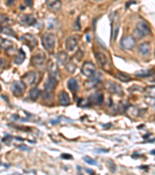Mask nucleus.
<instances>
[{"mask_svg": "<svg viewBox=\"0 0 155 175\" xmlns=\"http://www.w3.org/2000/svg\"><path fill=\"white\" fill-rule=\"evenodd\" d=\"M3 63V59H2V58H0V67L2 66Z\"/></svg>", "mask_w": 155, "mask_h": 175, "instance_id": "obj_41", "label": "nucleus"}, {"mask_svg": "<svg viewBox=\"0 0 155 175\" xmlns=\"http://www.w3.org/2000/svg\"><path fill=\"white\" fill-rule=\"evenodd\" d=\"M95 56H96V59L98 62L99 66L103 67V66L106 65V63H107V58H106L104 53L98 52L95 54Z\"/></svg>", "mask_w": 155, "mask_h": 175, "instance_id": "obj_17", "label": "nucleus"}, {"mask_svg": "<svg viewBox=\"0 0 155 175\" xmlns=\"http://www.w3.org/2000/svg\"><path fill=\"white\" fill-rule=\"evenodd\" d=\"M58 102L61 105L67 106L70 103V97L65 91H61L58 95Z\"/></svg>", "mask_w": 155, "mask_h": 175, "instance_id": "obj_16", "label": "nucleus"}, {"mask_svg": "<svg viewBox=\"0 0 155 175\" xmlns=\"http://www.w3.org/2000/svg\"><path fill=\"white\" fill-rule=\"evenodd\" d=\"M82 72L86 77H92L96 72V66L91 62H86L82 65Z\"/></svg>", "mask_w": 155, "mask_h": 175, "instance_id": "obj_5", "label": "nucleus"}, {"mask_svg": "<svg viewBox=\"0 0 155 175\" xmlns=\"http://www.w3.org/2000/svg\"><path fill=\"white\" fill-rule=\"evenodd\" d=\"M136 44L135 38L132 36H126L122 38V40H120V46L122 47V48H123L124 50H131L134 48Z\"/></svg>", "mask_w": 155, "mask_h": 175, "instance_id": "obj_4", "label": "nucleus"}, {"mask_svg": "<svg viewBox=\"0 0 155 175\" xmlns=\"http://www.w3.org/2000/svg\"><path fill=\"white\" fill-rule=\"evenodd\" d=\"M13 3H14V2H13V1H12V2H10V3H8V4L9 5H11V4H13Z\"/></svg>", "mask_w": 155, "mask_h": 175, "instance_id": "obj_43", "label": "nucleus"}, {"mask_svg": "<svg viewBox=\"0 0 155 175\" xmlns=\"http://www.w3.org/2000/svg\"><path fill=\"white\" fill-rule=\"evenodd\" d=\"M35 80H36V74L34 72H29L23 76V81H24L23 83H26L28 85L33 84L35 82Z\"/></svg>", "mask_w": 155, "mask_h": 175, "instance_id": "obj_22", "label": "nucleus"}, {"mask_svg": "<svg viewBox=\"0 0 155 175\" xmlns=\"http://www.w3.org/2000/svg\"><path fill=\"white\" fill-rule=\"evenodd\" d=\"M106 88L107 89L109 92L111 93L118 95V96H122L123 94V90L122 87L119 83H115L112 80H107L106 83Z\"/></svg>", "mask_w": 155, "mask_h": 175, "instance_id": "obj_3", "label": "nucleus"}, {"mask_svg": "<svg viewBox=\"0 0 155 175\" xmlns=\"http://www.w3.org/2000/svg\"><path fill=\"white\" fill-rule=\"evenodd\" d=\"M109 165L110 169H111V170H112L113 172L116 171V166H115V164H113L111 160H110V163H109Z\"/></svg>", "mask_w": 155, "mask_h": 175, "instance_id": "obj_34", "label": "nucleus"}, {"mask_svg": "<svg viewBox=\"0 0 155 175\" xmlns=\"http://www.w3.org/2000/svg\"><path fill=\"white\" fill-rule=\"evenodd\" d=\"M21 40L26 41V43L28 44V45L32 47L36 46L37 43L36 38L30 34H26L24 35V36H23V37H21Z\"/></svg>", "mask_w": 155, "mask_h": 175, "instance_id": "obj_20", "label": "nucleus"}, {"mask_svg": "<svg viewBox=\"0 0 155 175\" xmlns=\"http://www.w3.org/2000/svg\"><path fill=\"white\" fill-rule=\"evenodd\" d=\"M47 5L49 9H51V11L53 12H57L59 11L61 7V3L60 1H47Z\"/></svg>", "mask_w": 155, "mask_h": 175, "instance_id": "obj_18", "label": "nucleus"}, {"mask_svg": "<svg viewBox=\"0 0 155 175\" xmlns=\"http://www.w3.org/2000/svg\"><path fill=\"white\" fill-rule=\"evenodd\" d=\"M86 37H87V41L88 42H89V41L91 40V37L88 34H87L86 35Z\"/></svg>", "mask_w": 155, "mask_h": 175, "instance_id": "obj_40", "label": "nucleus"}, {"mask_svg": "<svg viewBox=\"0 0 155 175\" xmlns=\"http://www.w3.org/2000/svg\"><path fill=\"white\" fill-rule=\"evenodd\" d=\"M59 121H60V120H57V121L51 120V123H52V124H56V123H58Z\"/></svg>", "mask_w": 155, "mask_h": 175, "instance_id": "obj_39", "label": "nucleus"}, {"mask_svg": "<svg viewBox=\"0 0 155 175\" xmlns=\"http://www.w3.org/2000/svg\"><path fill=\"white\" fill-rule=\"evenodd\" d=\"M56 59L57 63L61 66H63L66 63V61L68 59V54L65 52H58L56 55Z\"/></svg>", "mask_w": 155, "mask_h": 175, "instance_id": "obj_21", "label": "nucleus"}, {"mask_svg": "<svg viewBox=\"0 0 155 175\" xmlns=\"http://www.w3.org/2000/svg\"><path fill=\"white\" fill-rule=\"evenodd\" d=\"M85 170L87 171L88 174H94V171L93 170H88V169H85Z\"/></svg>", "mask_w": 155, "mask_h": 175, "instance_id": "obj_38", "label": "nucleus"}, {"mask_svg": "<svg viewBox=\"0 0 155 175\" xmlns=\"http://www.w3.org/2000/svg\"><path fill=\"white\" fill-rule=\"evenodd\" d=\"M138 51L141 55L144 56H147L150 54L151 52V48L148 42H144L140 44L138 47Z\"/></svg>", "mask_w": 155, "mask_h": 175, "instance_id": "obj_14", "label": "nucleus"}, {"mask_svg": "<svg viewBox=\"0 0 155 175\" xmlns=\"http://www.w3.org/2000/svg\"><path fill=\"white\" fill-rule=\"evenodd\" d=\"M75 27H76L77 30H80L81 29V26H80V18L78 17L76 19V22H75Z\"/></svg>", "mask_w": 155, "mask_h": 175, "instance_id": "obj_35", "label": "nucleus"}, {"mask_svg": "<svg viewBox=\"0 0 155 175\" xmlns=\"http://www.w3.org/2000/svg\"><path fill=\"white\" fill-rule=\"evenodd\" d=\"M150 34V28L145 21H140L136 26L135 34L138 38L147 36Z\"/></svg>", "mask_w": 155, "mask_h": 175, "instance_id": "obj_1", "label": "nucleus"}, {"mask_svg": "<svg viewBox=\"0 0 155 175\" xmlns=\"http://www.w3.org/2000/svg\"><path fill=\"white\" fill-rule=\"evenodd\" d=\"M40 96V90L37 87H34L33 89H30V93H29V97L32 101H36L37 100L39 97Z\"/></svg>", "mask_w": 155, "mask_h": 175, "instance_id": "obj_25", "label": "nucleus"}, {"mask_svg": "<svg viewBox=\"0 0 155 175\" xmlns=\"http://www.w3.org/2000/svg\"><path fill=\"white\" fill-rule=\"evenodd\" d=\"M25 58H26L25 52H24V51H23V49L20 48V51H19V53H18V55L15 57L14 59L15 64H17V65L22 64L23 62H24V60H25Z\"/></svg>", "mask_w": 155, "mask_h": 175, "instance_id": "obj_23", "label": "nucleus"}, {"mask_svg": "<svg viewBox=\"0 0 155 175\" xmlns=\"http://www.w3.org/2000/svg\"><path fill=\"white\" fill-rule=\"evenodd\" d=\"M152 74V70H150V69H141V70H139L137 72H136L135 73V75L137 77L140 78L148 77V76H151Z\"/></svg>", "mask_w": 155, "mask_h": 175, "instance_id": "obj_24", "label": "nucleus"}, {"mask_svg": "<svg viewBox=\"0 0 155 175\" xmlns=\"http://www.w3.org/2000/svg\"><path fill=\"white\" fill-rule=\"evenodd\" d=\"M102 80V74L100 72H95V74L93 75L92 77H90V80L86 83V86L87 87H94V86H97L100 81Z\"/></svg>", "mask_w": 155, "mask_h": 175, "instance_id": "obj_9", "label": "nucleus"}, {"mask_svg": "<svg viewBox=\"0 0 155 175\" xmlns=\"http://www.w3.org/2000/svg\"><path fill=\"white\" fill-rule=\"evenodd\" d=\"M57 85V80L56 78L49 76L47 81H46L45 84H44V90L52 92L53 90L55 89Z\"/></svg>", "mask_w": 155, "mask_h": 175, "instance_id": "obj_10", "label": "nucleus"}, {"mask_svg": "<svg viewBox=\"0 0 155 175\" xmlns=\"http://www.w3.org/2000/svg\"><path fill=\"white\" fill-rule=\"evenodd\" d=\"M0 33L6 34L9 36H15V33L13 30L9 27H2L0 26Z\"/></svg>", "mask_w": 155, "mask_h": 175, "instance_id": "obj_28", "label": "nucleus"}, {"mask_svg": "<svg viewBox=\"0 0 155 175\" xmlns=\"http://www.w3.org/2000/svg\"><path fill=\"white\" fill-rule=\"evenodd\" d=\"M42 44L46 50H47V51L53 50L54 44H55L54 35L53 34H51V33L45 34L42 37Z\"/></svg>", "mask_w": 155, "mask_h": 175, "instance_id": "obj_2", "label": "nucleus"}, {"mask_svg": "<svg viewBox=\"0 0 155 175\" xmlns=\"http://www.w3.org/2000/svg\"><path fill=\"white\" fill-rule=\"evenodd\" d=\"M119 27H120L119 17L116 14L113 19V23H112V38L113 40H116V37H117L119 30Z\"/></svg>", "mask_w": 155, "mask_h": 175, "instance_id": "obj_8", "label": "nucleus"}, {"mask_svg": "<svg viewBox=\"0 0 155 175\" xmlns=\"http://www.w3.org/2000/svg\"><path fill=\"white\" fill-rule=\"evenodd\" d=\"M9 175H20V174H9Z\"/></svg>", "mask_w": 155, "mask_h": 175, "instance_id": "obj_44", "label": "nucleus"}, {"mask_svg": "<svg viewBox=\"0 0 155 175\" xmlns=\"http://www.w3.org/2000/svg\"><path fill=\"white\" fill-rule=\"evenodd\" d=\"M25 3L28 6H33V2H32V1H25Z\"/></svg>", "mask_w": 155, "mask_h": 175, "instance_id": "obj_36", "label": "nucleus"}, {"mask_svg": "<svg viewBox=\"0 0 155 175\" xmlns=\"http://www.w3.org/2000/svg\"><path fill=\"white\" fill-rule=\"evenodd\" d=\"M68 88L70 89L72 93L77 92L79 89L78 83L76 79L75 78H71L70 79L68 82Z\"/></svg>", "mask_w": 155, "mask_h": 175, "instance_id": "obj_19", "label": "nucleus"}, {"mask_svg": "<svg viewBox=\"0 0 155 175\" xmlns=\"http://www.w3.org/2000/svg\"><path fill=\"white\" fill-rule=\"evenodd\" d=\"M150 153H151V154H153V155H154V150H152V151L150 152Z\"/></svg>", "mask_w": 155, "mask_h": 175, "instance_id": "obj_42", "label": "nucleus"}, {"mask_svg": "<svg viewBox=\"0 0 155 175\" xmlns=\"http://www.w3.org/2000/svg\"><path fill=\"white\" fill-rule=\"evenodd\" d=\"M89 101L94 104H101L104 101V95L102 93H93L89 97Z\"/></svg>", "mask_w": 155, "mask_h": 175, "instance_id": "obj_13", "label": "nucleus"}, {"mask_svg": "<svg viewBox=\"0 0 155 175\" xmlns=\"http://www.w3.org/2000/svg\"><path fill=\"white\" fill-rule=\"evenodd\" d=\"M0 45H1V47L3 48L9 49L13 47V42H12V41H9V40H3V39H1V44H0Z\"/></svg>", "mask_w": 155, "mask_h": 175, "instance_id": "obj_30", "label": "nucleus"}, {"mask_svg": "<svg viewBox=\"0 0 155 175\" xmlns=\"http://www.w3.org/2000/svg\"><path fill=\"white\" fill-rule=\"evenodd\" d=\"M83 160L85 161V163H87L88 164H90V165H92V166H97V162L95 160L89 157V156H86L85 157H83Z\"/></svg>", "mask_w": 155, "mask_h": 175, "instance_id": "obj_31", "label": "nucleus"}, {"mask_svg": "<svg viewBox=\"0 0 155 175\" xmlns=\"http://www.w3.org/2000/svg\"><path fill=\"white\" fill-rule=\"evenodd\" d=\"M20 21L23 24H25L26 26H33L36 23V18L30 14L22 15Z\"/></svg>", "mask_w": 155, "mask_h": 175, "instance_id": "obj_11", "label": "nucleus"}, {"mask_svg": "<svg viewBox=\"0 0 155 175\" xmlns=\"http://www.w3.org/2000/svg\"><path fill=\"white\" fill-rule=\"evenodd\" d=\"M43 100L45 101L47 103H52L54 101V94L52 93V92L44 90V94H43Z\"/></svg>", "mask_w": 155, "mask_h": 175, "instance_id": "obj_26", "label": "nucleus"}, {"mask_svg": "<svg viewBox=\"0 0 155 175\" xmlns=\"http://www.w3.org/2000/svg\"><path fill=\"white\" fill-rule=\"evenodd\" d=\"M26 90V85L25 83H23V81H17L15 82L13 85H12V91L13 93L16 96V97H20L21 95H23L24 93Z\"/></svg>", "mask_w": 155, "mask_h": 175, "instance_id": "obj_6", "label": "nucleus"}, {"mask_svg": "<svg viewBox=\"0 0 155 175\" xmlns=\"http://www.w3.org/2000/svg\"><path fill=\"white\" fill-rule=\"evenodd\" d=\"M9 21V18L6 17V15L0 14V24H3Z\"/></svg>", "mask_w": 155, "mask_h": 175, "instance_id": "obj_32", "label": "nucleus"}, {"mask_svg": "<svg viewBox=\"0 0 155 175\" xmlns=\"http://www.w3.org/2000/svg\"><path fill=\"white\" fill-rule=\"evenodd\" d=\"M61 157L62 159H65V160H72L73 159V156L71 154H68V153H62L61 155Z\"/></svg>", "mask_w": 155, "mask_h": 175, "instance_id": "obj_33", "label": "nucleus"}, {"mask_svg": "<svg viewBox=\"0 0 155 175\" xmlns=\"http://www.w3.org/2000/svg\"><path fill=\"white\" fill-rule=\"evenodd\" d=\"M0 165H1V163H0Z\"/></svg>", "mask_w": 155, "mask_h": 175, "instance_id": "obj_45", "label": "nucleus"}, {"mask_svg": "<svg viewBox=\"0 0 155 175\" xmlns=\"http://www.w3.org/2000/svg\"><path fill=\"white\" fill-rule=\"evenodd\" d=\"M116 77L118 78L119 80L123 81L124 83L130 80V75L127 74V73H125V72H120V71H117V72H116Z\"/></svg>", "mask_w": 155, "mask_h": 175, "instance_id": "obj_27", "label": "nucleus"}, {"mask_svg": "<svg viewBox=\"0 0 155 175\" xmlns=\"http://www.w3.org/2000/svg\"><path fill=\"white\" fill-rule=\"evenodd\" d=\"M77 47H78V41L76 38H75L74 37H70L66 40V48L68 52H74L77 48Z\"/></svg>", "mask_w": 155, "mask_h": 175, "instance_id": "obj_12", "label": "nucleus"}, {"mask_svg": "<svg viewBox=\"0 0 155 175\" xmlns=\"http://www.w3.org/2000/svg\"><path fill=\"white\" fill-rule=\"evenodd\" d=\"M48 72L50 74V76L53 78H56L58 74V67L55 62H50V63L48 65Z\"/></svg>", "mask_w": 155, "mask_h": 175, "instance_id": "obj_15", "label": "nucleus"}, {"mask_svg": "<svg viewBox=\"0 0 155 175\" xmlns=\"http://www.w3.org/2000/svg\"><path fill=\"white\" fill-rule=\"evenodd\" d=\"M65 68H66V70H67L68 72H70V73H74L75 71V69H76L77 66L76 64L73 61L71 60L69 62H68V63L66 64Z\"/></svg>", "mask_w": 155, "mask_h": 175, "instance_id": "obj_29", "label": "nucleus"}, {"mask_svg": "<svg viewBox=\"0 0 155 175\" xmlns=\"http://www.w3.org/2000/svg\"><path fill=\"white\" fill-rule=\"evenodd\" d=\"M109 150L108 149H99L97 151V152H108Z\"/></svg>", "mask_w": 155, "mask_h": 175, "instance_id": "obj_37", "label": "nucleus"}, {"mask_svg": "<svg viewBox=\"0 0 155 175\" xmlns=\"http://www.w3.org/2000/svg\"><path fill=\"white\" fill-rule=\"evenodd\" d=\"M44 59H45V55H44V53L42 51L39 50V51H37V52L32 56L31 62L33 64V66H41V65L44 63Z\"/></svg>", "mask_w": 155, "mask_h": 175, "instance_id": "obj_7", "label": "nucleus"}]
</instances>
